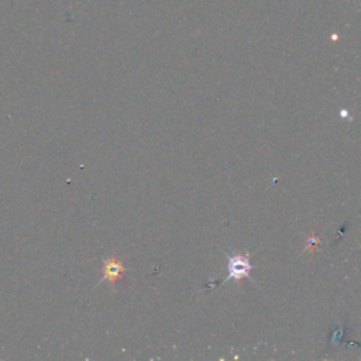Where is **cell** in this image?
<instances>
[{"instance_id": "obj_1", "label": "cell", "mask_w": 361, "mask_h": 361, "mask_svg": "<svg viewBox=\"0 0 361 361\" xmlns=\"http://www.w3.org/2000/svg\"><path fill=\"white\" fill-rule=\"evenodd\" d=\"M227 257V268L229 275L224 281H242L243 278H250V271L254 268V265L250 263V256L244 254H226Z\"/></svg>"}, {"instance_id": "obj_2", "label": "cell", "mask_w": 361, "mask_h": 361, "mask_svg": "<svg viewBox=\"0 0 361 361\" xmlns=\"http://www.w3.org/2000/svg\"><path fill=\"white\" fill-rule=\"evenodd\" d=\"M123 272H125V268H123L122 263H120L116 257H111L104 261L103 281H109L113 288H114L116 281L123 275Z\"/></svg>"}, {"instance_id": "obj_3", "label": "cell", "mask_w": 361, "mask_h": 361, "mask_svg": "<svg viewBox=\"0 0 361 361\" xmlns=\"http://www.w3.org/2000/svg\"><path fill=\"white\" fill-rule=\"evenodd\" d=\"M308 243H309V244H308V247H306V249H308V250L312 251L313 250V246H315L316 243H319V238H316V237H313V236L308 237Z\"/></svg>"}, {"instance_id": "obj_4", "label": "cell", "mask_w": 361, "mask_h": 361, "mask_svg": "<svg viewBox=\"0 0 361 361\" xmlns=\"http://www.w3.org/2000/svg\"><path fill=\"white\" fill-rule=\"evenodd\" d=\"M340 116H341V117H347L348 113H347V111H346V110H343V111H341V113H340Z\"/></svg>"}]
</instances>
